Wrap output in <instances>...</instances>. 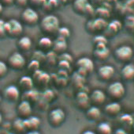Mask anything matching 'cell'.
Instances as JSON below:
<instances>
[{"mask_svg": "<svg viewBox=\"0 0 134 134\" xmlns=\"http://www.w3.org/2000/svg\"><path fill=\"white\" fill-rule=\"evenodd\" d=\"M2 122H3V116H2V113H0V125L2 124Z\"/></svg>", "mask_w": 134, "mask_h": 134, "instance_id": "c3c4849f", "label": "cell"}, {"mask_svg": "<svg viewBox=\"0 0 134 134\" xmlns=\"http://www.w3.org/2000/svg\"><path fill=\"white\" fill-rule=\"evenodd\" d=\"M24 95L25 96L24 100H26V101L29 102L30 103L36 102L38 101V99L40 98V94L34 88L25 91Z\"/></svg>", "mask_w": 134, "mask_h": 134, "instance_id": "4316f807", "label": "cell"}, {"mask_svg": "<svg viewBox=\"0 0 134 134\" xmlns=\"http://www.w3.org/2000/svg\"><path fill=\"white\" fill-rule=\"evenodd\" d=\"M120 121L123 124V125L131 127L133 125V118L130 114H123L120 117Z\"/></svg>", "mask_w": 134, "mask_h": 134, "instance_id": "d590c367", "label": "cell"}, {"mask_svg": "<svg viewBox=\"0 0 134 134\" xmlns=\"http://www.w3.org/2000/svg\"><path fill=\"white\" fill-rule=\"evenodd\" d=\"M86 117L90 121H97L101 117V110L99 106L91 105L86 110Z\"/></svg>", "mask_w": 134, "mask_h": 134, "instance_id": "cb8c5ba5", "label": "cell"}, {"mask_svg": "<svg viewBox=\"0 0 134 134\" xmlns=\"http://www.w3.org/2000/svg\"><path fill=\"white\" fill-rule=\"evenodd\" d=\"M89 99L92 106H99L105 102L107 99V95L102 90L96 89L90 94Z\"/></svg>", "mask_w": 134, "mask_h": 134, "instance_id": "5bb4252c", "label": "cell"}, {"mask_svg": "<svg viewBox=\"0 0 134 134\" xmlns=\"http://www.w3.org/2000/svg\"><path fill=\"white\" fill-rule=\"evenodd\" d=\"M114 73H115L114 68L109 64L103 65L98 69V76L99 79L105 82L110 80L114 77Z\"/></svg>", "mask_w": 134, "mask_h": 134, "instance_id": "30bf717a", "label": "cell"}, {"mask_svg": "<svg viewBox=\"0 0 134 134\" xmlns=\"http://www.w3.org/2000/svg\"><path fill=\"white\" fill-rule=\"evenodd\" d=\"M40 16L32 7H25L21 14V22L28 26H34L39 23Z\"/></svg>", "mask_w": 134, "mask_h": 134, "instance_id": "277c9868", "label": "cell"}, {"mask_svg": "<svg viewBox=\"0 0 134 134\" xmlns=\"http://www.w3.org/2000/svg\"><path fill=\"white\" fill-rule=\"evenodd\" d=\"M24 123L26 131H33L38 130L40 126L41 121L38 117L31 115L30 117L24 119Z\"/></svg>", "mask_w": 134, "mask_h": 134, "instance_id": "2e32d148", "label": "cell"}, {"mask_svg": "<svg viewBox=\"0 0 134 134\" xmlns=\"http://www.w3.org/2000/svg\"><path fill=\"white\" fill-rule=\"evenodd\" d=\"M32 80H33V82L38 85L46 86L49 83L51 80V76L47 72L40 69L33 73Z\"/></svg>", "mask_w": 134, "mask_h": 134, "instance_id": "9a60e30c", "label": "cell"}, {"mask_svg": "<svg viewBox=\"0 0 134 134\" xmlns=\"http://www.w3.org/2000/svg\"><path fill=\"white\" fill-rule=\"evenodd\" d=\"M58 59L59 60H63V61H66V62H68V63H71L73 61V57L68 54V53H65V52H63L62 54H60L58 56Z\"/></svg>", "mask_w": 134, "mask_h": 134, "instance_id": "ab89813d", "label": "cell"}, {"mask_svg": "<svg viewBox=\"0 0 134 134\" xmlns=\"http://www.w3.org/2000/svg\"><path fill=\"white\" fill-rule=\"evenodd\" d=\"M17 45L20 50L24 51V52H28L32 48V41L31 38L28 36H21L18 38Z\"/></svg>", "mask_w": 134, "mask_h": 134, "instance_id": "44dd1931", "label": "cell"}, {"mask_svg": "<svg viewBox=\"0 0 134 134\" xmlns=\"http://www.w3.org/2000/svg\"><path fill=\"white\" fill-rule=\"evenodd\" d=\"M18 86L19 89H22L25 91H27L29 90H31L33 88L34 86V82L32 80V77L29 76H22L18 82Z\"/></svg>", "mask_w": 134, "mask_h": 134, "instance_id": "603a6c76", "label": "cell"}, {"mask_svg": "<svg viewBox=\"0 0 134 134\" xmlns=\"http://www.w3.org/2000/svg\"><path fill=\"white\" fill-rule=\"evenodd\" d=\"M121 29V23L118 20H114L107 24V26L104 31L108 30L109 33L115 35Z\"/></svg>", "mask_w": 134, "mask_h": 134, "instance_id": "83f0119b", "label": "cell"}, {"mask_svg": "<svg viewBox=\"0 0 134 134\" xmlns=\"http://www.w3.org/2000/svg\"><path fill=\"white\" fill-rule=\"evenodd\" d=\"M6 35L11 38H19L22 36L24 28L22 23L14 18L10 19L5 24Z\"/></svg>", "mask_w": 134, "mask_h": 134, "instance_id": "7a4b0ae2", "label": "cell"}, {"mask_svg": "<svg viewBox=\"0 0 134 134\" xmlns=\"http://www.w3.org/2000/svg\"><path fill=\"white\" fill-rule=\"evenodd\" d=\"M29 4V0H14V5L21 8H25Z\"/></svg>", "mask_w": 134, "mask_h": 134, "instance_id": "b9f144b4", "label": "cell"}, {"mask_svg": "<svg viewBox=\"0 0 134 134\" xmlns=\"http://www.w3.org/2000/svg\"><path fill=\"white\" fill-rule=\"evenodd\" d=\"M108 22L102 18H97L92 20H90L87 22L86 28L90 33H96L104 31L107 26Z\"/></svg>", "mask_w": 134, "mask_h": 134, "instance_id": "9c48e42d", "label": "cell"}, {"mask_svg": "<svg viewBox=\"0 0 134 134\" xmlns=\"http://www.w3.org/2000/svg\"><path fill=\"white\" fill-rule=\"evenodd\" d=\"M52 45H53V41L47 36L41 37L38 42V46L40 48V50H42L43 52L52 50Z\"/></svg>", "mask_w": 134, "mask_h": 134, "instance_id": "d4e9b609", "label": "cell"}, {"mask_svg": "<svg viewBox=\"0 0 134 134\" xmlns=\"http://www.w3.org/2000/svg\"><path fill=\"white\" fill-rule=\"evenodd\" d=\"M56 34L58 35V37H62V38H64V39L67 40L71 35V31L68 27H65V26L59 27V29H58Z\"/></svg>", "mask_w": 134, "mask_h": 134, "instance_id": "1f68e13d", "label": "cell"}, {"mask_svg": "<svg viewBox=\"0 0 134 134\" xmlns=\"http://www.w3.org/2000/svg\"><path fill=\"white\" fill-rule=\"evenodd\" d=\"M67 47H68V44H67L66 40L58 37L55 39V41H53L52 50L58 55H60L65 52V50L67 49Z\"/></svg>", "mask_w": 134, "mask_h": 134, "instance_id": "d6986e66", "label": "cell"}, {"mask_svg": "<svg viewBox=\"0 0 134 134\" xmlns=\"http://www.w3.org/2000/svg\"><path fill=\"white\" fill-rule=\"evenodd\" d=\"M121 110V106L118 102L116 101L108 103L104 107V112L109 117H115L118 115Z\"/></svg>", "mask_w": 134, "mask_h": 134, "instance_id": "ac0fdd59", "label": "cell"}, {"mask_svg": "<svg viewBox=\"0 0 134 134\" xmlns=\"http://www.w3.org/2000/svg\"><path fill=\"white\" fill-rule=\"evenodd\" d=\"M76 65L77 67V73L84 77L92 73L94 70V63L88 57L80 58L77 61Z\"/></svg>", "mask_w": 134, "mask_h": 134, "instance_id": "8992f818", "label": "cell"}, {"mask_svg": "<svg viewBox=\"0 0 134 134\" xmlns=\"http://www.w3.org/2000/svg\"><path fill=\"white\" fill-rule=\"evenodd\" d=\"M8 72V66L6 62L0 59V79L4 77Z\"/></svg>", "mask_w": 134, "mask_h": 134, "instance_id": "f35d334b", "label": "cell"}, {"mask_svg": "<svg viewBox=\"0 0 134 134\" xmlns=\"http://www.w3.org/2000/svg\"><path fill=\"white\" fill-rule=\"evenodd\" d=\"M96 132V134H112L113 129L110 123L103 121L97 125Z\"/></svg>", "mask_w": 134, "mask_h": 134, "instance_id": "484cf974", "label": "cell"}, {"mask_svg": "<svg viewBox=\"0 0 134 134\" xmlns=\"http://www.w3.org/2000/svg\"><path fill=\"white\" fill-rule=\"evenodd\" d=\"M3 8H4V7L2 5L1 3H0V16L2 15V14H3Z\"/></svg>", "mask_w": 134, "mask_h": 134, "instance_id": "7dc6e473", "label": "cell"}, {"mask_svg": "<svg viewBox=\"0 0 134 134\" xmlns=\"http://www.w3.org/2000/svg\"><path fill=\"white\" fill-rule=\"evenodd\" d=\"M32 59H35L40 63L46 61V52L42 50H37L35 51L33 53V56L32 58Z\"/></svg>", "mask_w": 134, "mask_h": 134, "instance_id": "e575fe53", "label": "cell"}, {"mask_svg": "<svg viewBox=\"0 0 134 134\" xmlns=\"http://www.w3.org/2000/svg\"><path fill=\"white\" fill-rule=\"evenodd\" d=\"M121 77L126 81H132L134 79V65L131 63H127L121 69Z\"/></svg>", "mask_w": 134, "mask_h": 134, "instance_id": "ffe728a7", "label": "cell"}, {"mask_svg": "<svg viewBox=\"0 0 134 134\" xmlns=\"http://www.w3.org/2000/svg\"><path fill=\"white\" fill-rule=\"evenodd\" d=\"M75 102H76L77 106L81 110H86L91 106L89 95L86 91H81L77 94Z\"/></svg>", "mask_w": 134, "mask_h": 134, "instance_id": "7c38bea8", "label": "cell"}, {"mask_svg": "<svg viewBox=\"0 0 134 134\" xmlns=\"http://www.w3.org/2000/svg\"><path fill=\"white\" fill-rule=\"evenodd\" d=\"M7 64L8 68L14 70H21L26 65V59L21 52H14L9 56Z\"/></svg>", "mask_w": 134, "mask_h": 134, "instance_id": "5b68a950", "label": "cell"}, {"mask_svg": "<svg viewBox=\"0 0 134 134\" xmlns=\"http://www.w3.org/2000/svg\"><path fill=\"white\" fill-rule=\"evenodd\" d=\"M17 113L19 117L22 119H25L32 115V103L26 100H22L17 107Z\"/></svg>", "mask_w": 134, "mask_h": 134, "instance_id": "8fae6325", "label": "cell"}, {"mask_svg": "<svg viewBox=\"0 0 134 134\" xmlns=\"http://www.w3.org/2000/svg\"><path fill=\"white\" fill-rule=\"evenodd\" d=\"M3 93L5 98L10 102H15L20 98V89L15 85L7 86L5 88Z\"/></svg>", "mask_w": 134, "mask_h": 134, "instance_id": "4fadbf2b", "label": "cell"}, {"mask_svg": "<svg viewBox=\"0 0 134 134\" xmlns=\"http://www.w3.org/2000/svg\"><path fill=\"white\" fill-rule=\"evenodd\" d=\"M66 1H67V3H70V2L74 1V0H66Z\"/></svg>", "mask_w": 134, "mask_h": 134, "instance_id": "f907efd6", "label": "cell"}, {"mask_svg": "<svg viewBox=\"0 0 134 134\" xmlns=\"http://www.w3.org/2000/svg\"><path fill=\"white\" fill-rule=\"evenodd\" d=\"M110 51L107 45H97L94 50V56L98 60H105L110 56Z\"/></svg>", "mask_w": 134, "mask_h": 134, "instance_id": "e0dca14e", "label": "cell"}, {"mask_svg": "<svg viewBox=\"0 0 134 134\" xmlns=\"http://www.w3.org/2000/svg\"><path fill=\"white\" fill-rule=\"evenodd\" d=\"M3 7H10L14 4V0H0Z\"/></svg>", "mask_w": 134, "mask_h": 134, "instance_id": "7bdbcfd3", "label": "cell"}, {"mask_svg": "<svg viewBox=\"0 0 134 134\" xmlns=\"http://www.w3.org/2000/svg\"><path fill=\"white\" fill-rule=\"evenodd\" d=\"M1 101H2V97H1V95H0V102H1Z\"/></svg>", "mask_w": 134, "mask_h": 134, "instance_id": "816d5d0a", "label": "cell"}, {"mask_svg": "<svg viewBox=\"0 0 134 134\" xmlns=\"http://www.w3.org/2000/svg\"><path fill=\"white\" fill-rule=\"evenodd\" d=\"M114 56L118 61L128 63L133 56V50L129 45H121L115 49Z\"/></svg>", "mask_w": 134, "mask_h": 134, "instance_id": "ba28073f", "label": "cell"}, {"mask_svg": "<svg viewBox=\"0 0 134 134\" xmlns=\"http://www.w3.org/2000/svg\"><path fill=\"white\" fill-rule=\"evenodd\" d=\"M125 134H127V133H126V132H125Z\"/></svg>", "mask_w": 134, "mask_h": 134, "instance_id": "db71d44e", "label": "cell"}, {"mask_svg": "<svg viewBox=\"0 0 134 134\" xmlns=\"http://www.w3.org/2000/svg\"><path fill=\"white\" fill-rule=\"evenodd\" d=\"M65 120V113L62 108H55L50 111L48 114L49 124L53 127H59Z\"/></svg>", "mask_w": 134, "mask_h": 134, "instance_id": "52a82bcc", "label": "cell"}, {"mask_svg": "<svg viewBox=\"0 0 134 134\" xmlns=\"http://www.w3.org/2000/svg\"><path fill=\"white\" fill-rule=\"evenodd\" d=\"M93 43H94L95 46L103 45V44L107 45V38L104 35L98 34V35H96V36L94 37V38H93Z\"/></svg>", "mask_w": 134, "mask_h": 134, "instance_id": "d6a6232c", "label": "cell"}, {"mask_svg": "<svg viewBox=\"0 0 134 134\" xmlns=\"http://www.w3.org/2000/svg\"><path fill=\"white\" fill-rule=\"evenodd\" d=\"M13 128L15 130V132H23L26 131L25 127L24 119H22L21 117L15 119L13 123Z\"/></svg>", "mask_w": 134, "mask_h": 134, "instance_id": "f546056e", "label": "cell"}, {"mask_svg": "<svg viewBox=\"0 0 134 134\" xmlns=\"http://www.w3.org/2000/svg\"><path fill=\"white\" fill-rule=\"evenodd\" d=\"M89 4L88 0H74L73 8L74 11L80 15L85 14V10Z\"/></svg>", "mask_w": 134, "mask_h": 134, "instance_id": "7402d4cb", "label": "cell"}, {"mask_svg": "<svg viewBox=\"0 0 134 134\" xmlns=\"http://www.w3.org/2000/svg\"><path fill=\"white\" fill-rule=\"evenodd\" d=\"M125 131L124 130V129H122V128H119V129H118L116 132H115V133L114 134H125Z\"/></svg>", "mask_w": 134, "mask_h": 134, "instance_id": "f6af8a7d", "label": "cell"}, {"mask_svg": "<svg viewBox=\"0 0 134 134\" xmlns=\"http://www.w3.org/2000/svg\"><path fill=\"white\" fill-rule=\"evenodd\" d=\"M60 27V22L57 16L48 14L44 16L40 22L41 31L47 36L56 34Z\"/></svg>", "mask_w": 134, "mask_h": 134, "instance_id": "6da1fadb", "label": "cell"}, {"mask_svg": "<svg viewBox=\"0 0 134 134\" xmlns=\"http://www.w3.org/2000/svg\"><path fill=\"white\" fill-rule=\"evenodd\" d=\"M47 0H29V3L32 7V8H42Z\"/></svg>", "mask_w": 134, "mask_h": 134, "instance_id": "74e56055", "label": "cell"}, {"mask_svg": "<svg viewBox=\"0 0 134 134\" xmlns=\"http://www.w3.org/2000/svg\"><path fill=\"white\" fill-rule=\"evenodd\" d=\"M5 24H6V22L0 18V38H3V37H7L6 29H5Z\"/></svg>", "mask_w": 134, "mask_h": 134, "instance_id": "60d3db41", "label": "cell"}, {"mask_svg": "<svg viewBox=\"0 0 134 134\" xmlns=\"http://www.w3.org/2000/svg\"><path fill=\"white\" fill-rule=\"evenodd\" d=\"M58 61V55L55 53L53 50L48 51L47 53H46V61L51 65H54Z\"/></svg>", "mask_w": 134, "mask_h": 134, "instance_id": "4dcf8cb0", "label": "cell"}, {"mask_svg": "<svg viewBox=\"0 0 134 134\" xmlns=\"http://www.w3.org/2000/svg\"><path fill=\"white\" fill-rule=\"evenodd\" d=\"M107 93L109 98L118 102L125 95V87L122 83L119 81H115L111 83L108 86Z\"/></svg>", "mask_w": 134, "mask_h": 134, "instance_id": "3957f363", "label": "cell"}, {"mask_svg": "<svg viewBox=\"0 0 134 134\" xmlns=\"http://www.w3.org/2000/svg\"><path fill=\"white\" fill-rule=\"evenodd\" d=\"M82 134H96V132L92 130H85L82 132Z\"/></svg>", "mask_w": 134, "mask_h": 134, "instance_id": "ee69618b", "label": "cell"}, {"mask_svg": "<svg viewBox=\"0 0 134 134\" xmlns=\"http://www.w3.org/2000/svg\"><path fill=\"white\" fill-rule=\"evenodd\" d=\"M92 1H94L95 3H100V2H102V1H103V0H92Z\"/></svg>", "mask_w": 134, "mask_h": 134, "instance_id": "681fc988", "label": "cell"}, {"mask_svg": "<svg viewBox=\"0 0 134 134\" xmlns=\"http://www.w3.org/2000/svg\"><path fill=\"white\" fill-rule=\"evenodd\" d=\"M58 7L59 4L57 0H47L42 8H43L44 11H46L47 12H50V11H53Z\"/></svg>", "mask_w": 134, "mask_h": 134, "instance_id": "f1b7e54d", "label": "cell"}, {"mask_svg": "<svg viewBox=\"0 0 134 134\" xmlns=\"http://www.w3.org/2000/svg\"><path fill=\"white\" fill-rule=\"evenodd\" d=\"M26 134H40V132L38 130H33V131H27Z\"/></svg>", "mask_w": 134, "mask_h": 134, "instance_id": "bcb514c9", "label": "cell"}, {"mask_svg": "<svg viewBox=\"0 0 134 134\" xmlns=\"http://www.w3.org/2000/svg\"><path fill=\"white\" fill-rule=\"evenodd\" d=\"M40 98L42 99H43L44 101H46L47 102H51L54 98V93L52 90L47 89L46 91H44L41 95H40Z\"/></svg>", "mask_w": 134, "mask_h": 134, "instance_id": "836d02e7", "label": "cell"}, {"mask_svg": "<svg viewBox=\"0 0 134 134\" xmlns=\"http://www.w3.org/2000/svg\"><path fill=\"white\" fill-rule=\"evenodd\" d=\"M40 63L35 60V59H32L29 63L28 64V70L32 72V73H34L36 72V71L40 70Z\"/></svg>", "mask_w": 134, "mask_h": 134, "instance_id": "8d00e7d4", "label": "cell"}, {"mask_svg": "<svg viewBox=\"0 0 134 134\" xmlns=\"http://www.w3.org/2000/svg\"><path fill=\"white\" fill-rule=\"evenodd\" d=\"M9 134H14V133H9Z\"/></svg>", "mask_w": 134, "mask_h": 134, "instance_id": "f5cc1de1", "label": "cell"}]
</instances>
